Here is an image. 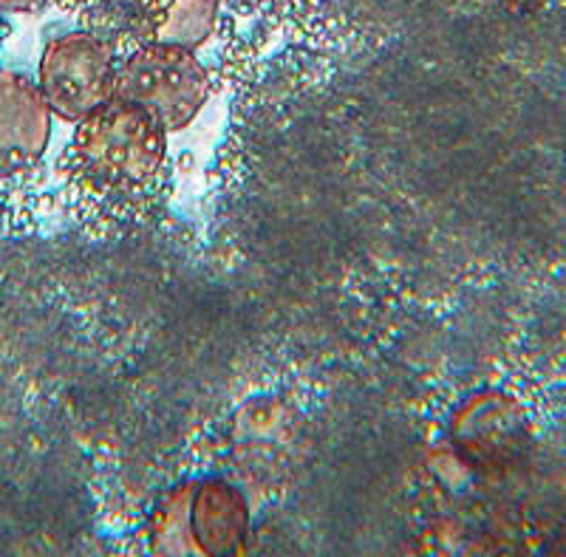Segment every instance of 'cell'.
<instances>
[{"instance_id":"6da1fadb","label":"cell","mask_w":566,"mask_h":557,"mask_svg":"<svg viewBox=\"0 0 566 557\" xmlns=\"http://www.w3.org/2000/svg\"><path fill=\"white\" fill-rule=\"evenodd\" d=\"M168 159V130L139 105L111 96L80 119L60 170L83 210L119 218L156 190Z\"/></svg>"},{"instance_id":"7a4b0ae2","label":"cell","mask_w":566,"mask_h":557,"mask_svg":"<svg viewBox=\"0 0 566 557\" xmlns=\"http://www.w3.org/2000/svg\"><path fill=\"white\" fill-rule=\"evenodd\" d=\"M250 538V504L224 479L181 481L150 513L154 555H241Z\"/></svg>"},{"instance_id":"3957f363","label":"cell","mask_w":566,"mask_h":557,"mask_svg":"<svg viewBox=\"0 0 566 557\" xmlns=\"http://www.w3.org/2000/svg\"><path fill=\"white\" fill-rule=\"evenodd\" d=\"M114 96L148 111L168 134L185 130L210 96V74L190 49L142 43L116 60Z\"/></svg>"},{"instance_id":"277c9868","label":"cell","mask_w":566,"mask_h":557,"mask_svg":"<svg viewBox=\"0 0 566 557\" xmlns=\"http://www.w3.org/2000/svg\"><path fill=\"white\" fill-rule=\"evenodd\" d=\"M114 71L116 60L105 40L69 32L45 43L38 85L52 114L77 125L114 96Z\"/></svg>"},{"instance_id":"5b68a950","label":"cell","mask_w":566,"mask_h":557,"mask_svg":"<svg viewBox=\"0 0 566 557\" xmlns=\"http://www.w3.org/2000/svg\"><path fill=\"white\" fill-rule=\"evenodd\" d=\"M52 119L38 80L0 69V179L38 165L52 139Z\"/></svg>"},{"instance_id":"8992f818","label":"cell","mask_w":566,"mask_h":557,"mask_svg":"<svg viewBox=\"0 0 566 557\" xmlns=\"http://www.w3.org/2000/svg\"><path fill=\"white\" fill-rule=\"evenodd\" d=\"M219 20V0H145L142 27L145 43L201 49Z\"/></svg>"},{"instance_id":"52a82bcc","label":"cell","mask_w":566,"mask_h":557,"mask_svg":"<svg viewBox=\"0 0 566 557\" xmlns=\"http://www.w3.org/2000/svg\"><path fill=\"white\" fill-rule=\"evenodd\" d=\"M49 0H0V12L3 14H29L43 9Z\"/></svg>"},{"instance_id":"ba28073f","label":"cell","mask_w":566,"mask_h":557,"mask_svg":"<svg viewBox=\"0 0 566 557\" xmlns=\"http://www.w3.org/2000/svg\"><path fill=\"white\" fill-rule=\"evenodd\" d=\"M3 32H7V23H3V12H0V43H3Z\"/></svg>"}]
</instances>
